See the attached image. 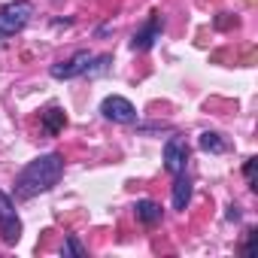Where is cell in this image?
I'll return each mask as SVG.
<instances>
[{
	"instance_id": "cell-1",
	"label": "cell",
	"mask_w": 258,
	"mask_h": 258,
	"mask_svg": "<svg viewBox=\"0 0 258 258\" xmlns=\"http://www.w3.org/2000/svg\"><path fill=\"white\" fill-rule=\"evenodd\" d=\"M61 176H64V158L58 152H46L22 167V173L16 176V198L31 201L37 195H46L61 182Z\"/></svg>"
},
{
	"instance_id": "cell-2",
	"label": "cell",
	"mask_w": 258,
	"mask_h": 258,
	"mask_svg": "<svg viewBox=\"0 0 258 258\" xmlns=\"http://www.w3.org/2000/svg\"><path fill=\"white\" fill-rule=\"evenodd\" d=\"M34 16V4L31 0H13L0 10V37H13L19 31H25V25Z\"/></svg>"
},
{
	"instance_id": "cell-3",
	"label": "cell",
	"mask_w": 258,
	"mask_h": 258,
	"mask_svg": "<svg viewBox=\"0 0 258 258\" xmlns=\"http://www.w3.org/2000/svg\"><path fill=\"white\" fill-rule=\"evenodd\" d=\"M0 237L7 246H16L22 240V219L16 216V207L7 191H0Z\"/></svg>"
},
{
	"instance_id": "cell-4",
	"label": "cell",
	"mask_w": 258,
	"mask_h": 258,
	"mask_svg": "<svg viewBox=\"0 0 258 258\" xmlns=\"http://www.w3.org/2000/svg\"><path fill=\"white\" fill-rule=\"evenodd\" d=\"M100 112H103V118H109L115 124H134L137 121V106L127 100V97H121V94L103 97L100 100Z\"/></svg>"
},
{
	"instance_id": "cell-5",
	"label": "cell",
	"mask_w": 258,
	"mask_h": 258,
	"mask_svg": "<svg viewBox=\"0 0 258 258\" xmlns=\"http://www.w3.org/2000/svg\"><path fill=\"white\" fill-rule=\"evenodd\" d=\"M91 52L88 49H79L76 55H70L67 61H58V64H52V79H76V76H85V70H88V64H91Z\"/></svg>"
},
{
	"instance_id": "cell-6",
	"label": "cell",
	"mask_w": 258,
	"mask_h": 258,
	"mask_svg": "<svg viewBox=\"0 0 258 258\" xmlns=\"http://www.w3.org/2000/svg\"><path fill=\"white\" fill-rule=\"evenodd\" d=\"M161 31H164V19H161L158 13H152V16H149V22L134 34L131 49H134V52H149V49L161 40Z\"/></svg>"
},
{
	"instance_id": "cell-7",
	"label": "cell",
	"mask_w": 258,
	"mask_h": 258,
	"mask_svg": "<svg viewBox=\"0 0 258 258\" xmlns=\"http://www.w3.org/2000/svg\"><path fill=\"white\" fill-rule=\"evenodd\" d=\"M164 167H167V173H173V176L188 167V143H185L182 137H170V140L164 143Z\"/></svg>"
},
{
	"instance_id": "cell-8",
	"label": "cell",
	"mask_w": 258,
	"mask_h": 258,
	"mask_svg": "<svg viewBox=\"0 0 258 258\" xmlns=\"http://www.w3.org/2000/svg\"><path fill=\"white\" fill-rule=\"evenodd\" d=\"M170 201H173V210H185V207H188V201H191V179H188L185 170L176 173V182H173V195H170Z\"/></svg>"
},
{
	"instance_id": "cell-9",
	"label": "cell",
	"mask_w": 258,
	"mask_h": 258,
	"mask_svg": "<svg viewBox=\"0 0 258 258\" xmlns=\"http://www.w3.org/2000/svg\"><path fill=\"white\" fill-rule=\"evenodd\" d=\"M64 124H67V115H64L61 106H49V109L43 112V131H46L49 137L61 134V131H64Z\"/></svg>"
},
{
	"instance_id": "cell-10",
	"label": "cell",
	"mask_w": 258,
	"mask_h": 258,
	"mask_svg": "<svg viewBox=\"0 0 258 258\" xmlns=\"http://www.w3.org/2000/svg\"><path fill=\"white\" fill-rule=\"evenodd\" d=\"M134 213H137V219H140L143 225H158L164 210H161V204H155V201H137Z\"/></svg>"
},
{
	"instance_id": "cell-11",
	"label": "cell",
	"mask_w": 258,
	"mask_h": 258,
	"mask_svg": "<svg viewBox=\"0 0 258 258\" xmlns=\"http://www.w3.org/2000/svg\"><path fill=\"white\" fill-rule=\"evenodd\" d=\"M198 146H201L204 152H213V155L228 152V143H225V140H222V134H216V131H204V134L198 137Z\"/></svg>"
},
{
	"instance_id": "cell-12",
	"label": "cell",
	"mask_w": 258,
	"mask_h": 258,
	"mask_svg": "<svg viewBox=\"0 0 258 258\" xmlns=\"http://www.w3.org/2000/svg\"><path fill=\"white\" fill-rule=\"evenodd\" d=\"M112 64V55H97V58H91V64H88V70H85V76H100V73H106V67Z\"/></svg>"
},
{
	"instance_id": "cell-13",
	"label": "cell",
	"mask_w": 258,
	"mask_h": 258,
	"mask_svg": "<svg viewBox=\"0 0 258 258\" xmlns=\"http://www.w3.org/2000/svg\"><path fill=\"white\" fill-rule=\"evenodd\" d=\"M61 252H64V258H67V255H76V258H85V255H88V249H85V246H82L76 237H67Z\"/></svg>"
},
{
	"instance_id": "cell-14",
	"label": "cell",
	"mask_w": 258,
	"mask_h": 258,
	"mask_svg": "<svg viewBox=\"0 0 258 258\" xmlns=\"http://www.w3.org/2000/svg\"><path fill=\"white\" fill-rule=\"evenodd\" d=\"M255 164H258V158H249V161H246V167H243V173H246V182H249V188H258V185H255Z\"/></svg>"
},
{
	"instance_id": "cell-15",
	"label": "cell",
	"mask_w": 258,
	"mask_h": 258,
	"mask_svg": "<svg viewBox=\"0 0 258 258\" xmlns=\"http://www.w3.org/2000/svg\"><path fill=\"white\" fill-rule=\"evenodd\" d=\"M228 219L231 222H240V207H228Z\"/></svg>"
}]
</instances>
